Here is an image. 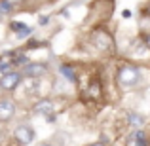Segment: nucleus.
<instances>
[{"label":"nucleus","instance_id":"9b49d317","mask_svg":"<svg viewBox=\"0 0 150 146\" xmlns=\"http://www.w3.org/2000/svg\"><path fill=\"white\" fill-rule=\"evenodd\" d=\"M11 2H8V0H0V21H2V17L4 15H8L11 11Z\"/></svg>","mask_w":150,"mask_h":146},{"label":"nucleus","instance_id":"1a4fd4ad","mask_svg":"<svg viewBox=\"0 0 150 146\" xmlns=\"http://www.w3.org/2000/svg\"><path fill=\"white\" fill-rule=\"evenodd\" d=\"M127 118H129V125H131L133 129H143L144 123H146V118L139 112H129Z\"/></svg>","mask_w":150,"mask_h":146},{"label":"nucleus","instance_id":"0eeeda50","mask_svg":"<svg viewBox=\"0 0 150 146\" xmlns=\"http://www.w3.org/2000/svg\"><path fill=\"white\" fill-rule=\"evenodd\" d=\"M55 112V102L53 99H40V101H36L33 104V114H38V116H51V114Z\"/></svg>","mask_w":150,"mask_h":146},{"label":"nucleus","instance_id":"39448f33","mask_svg":"<svg viewBox=\"0 0 150 146\" xmlns=\"http://www.w3.org/2000/svg\"><path fill=\"white\" fill-rule=\"evenodd\" d=\"M23 78L25 76L21 74V70H10L0 76V87H2V91H15L21 85Z\"/></svg>","mask_w":150,"mask_h":146},{"label":"nucleus","instance_id":"423d86ee","mask_svg":"<svg viewBox=\"0 0 150 146\" xmlns=\"http://www.w3.org/2000/svg\"><path fill=\"white\" fill-rule=\"evenodd\" d=\"M21 74L29 80H38V78L48 74V66L44 63H25L21 68Z\"/></svg>","mask_w":150,"mask_h":146},{"label":"nucleus","instance_id":"dca6fc26","mask_svg":"<svg viewBox=\"0 0 150 146\" xmlns=\"http://www.w3.org/2000/svg\"><path fill=\"white\" fill-rule=\"evenodd\" d=\"M8 2H11V4H17V2H21V0H8Z\"/></svg>","mask_w":150,"mask_h":146},{"label":"nucleus","instance_id":"4468645a","mask_svg":"<svg viewBox=\"0 0 150 146\" xmlns=\"http://www.w3.org/2000/svg\"><path fill=\"white\" fill-rule=\"evenodd\" d=\"M34 146H55V144L50 142V140H42V142H38V144H34Z\"/></svg>","mask_w":150,"mask_h":146},{"label":"nucleus","instance_id":"f257e3e1","mask_svg":"<svg viewBox=\"0 0 150 146\" xmlns=\"http://www.w3.org/2000/svg\"><path fill=\"white\" fill-rule=\"evenodd\" d=\"M143 82V68L133 63H124L120 65L116 72V84L120 89H133Z\"/></svg>","mask_w":150,"mask_h":146},{"label":"nucleus","instance_id":"2eb2a0df","mask_svg":"<svg viewBox=\"0 0 150 146\" xmlns=\"http://www.w3.org/2000/svg\"><path fill=\"white\" fill-rule=\"evenodd\" d=\"M89 146H106V142H103V140H95V142H91Z\"/></svg>","mask_w":150,"mask_h":146},{"label":"nucleus","instance_id":"a211bd4d","mask_svg":"<svg viewBox=\"0 0 150 146\" xmlns=\"http://www.w3.org/2000/svg\"><path fill=\"white\" fill-rule=\"evenodd\" d=\"M0 93H2V87H0Z\"/></svg>","mask_w":150,"mask_h":146},{"label":"nucleus","instance_id":"ddd939ff","mask_svg":"<svg viewBox=\"0 0 150 146\" xmlns=\"http://www.w3.org/2000/svg\"><path fill=\"white\" fill-rule=\"evenodd\" d=\"M4 140H6V131H4V129L0 127V146L4 144Z\"/></svg>","mask_w":150,"mask_h":146},{"label":"nucleus","instance_id":"f8f14e48","mask_svg":"<svg viewBox=\"0 0 150 146\" xmlns=\"http://www.w3.org/2000/svg\"><path fill=\"white\" fill-rule=\"evenodd\" d=\"M143 42H144V46H146V49H150V32H146L143 36Z\"/></svg>","mask_w":150,"mask_h":146},{"label":"nucleus","instance_id":"6e6552de","mask_svg":"<svg viewBox=\"0 0 150 146\" xmlns=\"http://www.w3.org/2000/svg\"><path fill=\"white\" fill-rule=\"evenodd\" d=\"M59 74H61L67 82H70V84H74V82H76V70H74L72 65H67V63L59 65Z\"/></svg>","mask_w":150,"mask_h":146},{"label":"nucleus","instance_id":"20e7f679","mask_svg":"<svg viewBox=\"0 0 150 146\" xmlns=\"http://www.w3.org/2000/svg\"><path fill=\"white\" fill-rule=\"evenodd\" d=\"M17 112V102L11 97H0V123H10Z\"/></svg>","mask_w":150,"mask_h":146},{"label":"nucleus","instance_id":"9d476101","mask_svg":"<svg viewBox=\"0 0 150 146\" xmlns=\"http://www.w3.org/2000/svg\"><path fill=\"white\" fill-rule=\"evenodd\" d=\"M11 29L17 32L19 38H25V36H29V34H30V29L27 25H23V23H11Z\"/></svg>","mask_w":150,"mask_h":146},{"label":"nucleus","instance_id":"f3484780","mask_svg":"<svg viewBox=\"0 0 150 146\" xmlns=\"http://www.w3.org/2000/svg\"><path fill=\"white\" fill-rule=\"evenodd\" d=\"M146 13L150 15V4H148V8H146Z\"/></svg>","mask_w":150,"mask_h":146},{"label":"nucleus","instance_id":"7ed1b4c3","mask_svg":"<svg viewBox=\"0 0 150 146\" xmlns=\"http://www.w3.org/2000/svg\"><path fill=\"white\" fill-rule=\"evenodd\" d=\"M36 139V131L33 129L30 123H19L13 129V142L19 146H29Z\"/></svg>","mask_w":150,"mask_h":146},{"label":"nucleus","instance_id":"f03ea898","mask_svg":"<svg viewBox=\"0 0 150 146\" xmlns=\"http://www.w3.org/2000/svg\"><path fill=\"white\" fill-rule=\"evenodd\" d=\"M89 42L97 51L101 53H112L114 48H116V42H114V36L103 27H97L89 32Z\"/></svg>","mask_w":150,"mask_h":146}]
</instances>
